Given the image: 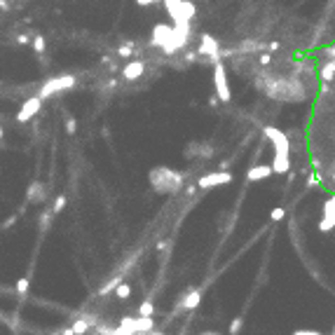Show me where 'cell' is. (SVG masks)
<instances>
[{"instance_id": "obj_1", "label": "cell", "mask_w": 335, "mask_h": 335, "mask_svg": "<svg viewBox=\"0 0 335 335\" xmlns=\"http://www.w3.org/2000/svg\"><path fill=\"white\" fill-rule=\"evenodd\" d=\"M265 138L272 141V150H274V157H272V174H288L291 171V143H288V136L284 134L279 127H265L263 129Z\"/></svg>"}, {"instance_id": "obj_2", "label": "cell", "mask_w": 335, "mask_h": 335, "mask_svg": "<svg viewBox=\"0 0 335 335\" xmlns=\"http://www.w3.org/2000/svg\"><path fill=\"white\" fill-rule=\"evenodd\" d=\"M148 181H150V188L157 195H174L183 188V174L169 169V167H155L148 174Z\"/></svg>"}, {"instance_id": "obj_3", "label": "cell", "mask_w": 335, "mask_h": 335, "mask_svg": "<svg viewBox=\"0 0 335 335\" xmlns=\"http://www.w3.org/2000/svg\"><path fill=\"white\" fill-rule=\"evenodd\" d=\"M214 89H216V96L218 101L223 103H230L232 99V89H230V80H228V68L225 64H214Z\"/></svg>"}, {"instance_id": "obj_4", "label": "cell", "mask_w": 335, "mask_h": 335, "mask_svg": "<svg viewBox=\"0 0 335 335\" xmlns=\"http://www.w3.org/2000/svg\"><path fill=\"white\" fill-rule=\"evenodd\" d=\"M195 52L200 54V56H209L214 64H218V61H220V45H218V40H216L211 33H201L200 47H197Z\"/></svg>"}, {"instance_id": "obj_5", "label": "cell", "mask_w": 335, "mask_h": 335, "mask_svg": "<svg viewBox=\"0 0 335 335\" xmlns=\"http://www.w3.org/2000/svg\"><path fill=\"white\" fill-rule=\"evenodd\" d=\"M190 38V24H183V26H174V31H171V40H169V45L167 47H162V52L164 54H176L181 47H185V42H188Z\"/></svg>"}, {"instance_id": "obj_6", "label": "cell", "mask_w": 335, "mask_h": 335, "mask_svg": "<svg viewBox=\"0 0 335 335\" xmlns=\"http://www.w3.org/2000/svg\"><path fill=\"white\" fill-rule=\"evenodd\" d=\"M230 183H232V174H230V171H211V174H204L197 178V188L200 190L218 188V185H230Z\"/></svg>"}, {"instance_id": "obj_7", "label": "cell", "mask_w": 335, "mask_h": 335, "mask_svg": "<svg viewBox=\"0 0 335 335\" xmlns=\"http://www.w3.org/2000/svg\"><path fill=\"white\" fill-rule=\"evenodd\" d=\"M120 326L134 331L136 335H141V333H150L155 328V319L152 317H122Z\"/></svg>"}, {"instance_id": "obj_8", "label": "cell", "mask_w": 335, "mask_h": 335, "mask_svg": "<svg viewBox=\"0 0 335 335\" xmlns=\"http://www.w3.org/2000/svg\"><path fill=\"white\" fill-rule=\"evenodd\" d=\"M75 87V78L73 75H61V78H54V80H50L45 87H42L40 96H52L56 94V92H64V89H73Z\"/></svg>"}, {"instance_id": "obj_9", "label": "cell", "mask_w": 335, "mask_h": 335, "mask_svg": "<svg viewBox=\"0 0 335 335\" xmlns=\"http://www.w3.org/2000/svg\"><path fill=\"white\" fill-rule=\"evenodd\" d=\"M319 230H321V232L335 230V195L323 201V214H321V218H319Z\"/></svg>"}, {"instance_id": "obj_10", "label": "cell", "mask_w": 335, "mask_h": 335, "mask_svg": "<svg viewBox=\"0 0 335 335\" xmlns=\"http://www.w3.org/2000/svg\"><path fill=\"white\" fill-rule=\"evenodd\" d=\"M171 31H174L171 24H155L152 35H150V45L152 47H167L169 40H171Z\"/></svg>"}, {"instance_id": "obj_11", "label": "cell", "mask_w": 335, "mask_h": 335, "mask_svg": "<svg viewBox=\"0 0 335 335\" xmlns=\"http://www.w3.org/2000/svg\"><path fill=\"white\" fill-rule=\"evenodd\" d=\"M162 5L167 7V14L171 17V26L190 24V21H185V14H183V0H164Z\"/></svg>"}, {"instance_id": "obj_12", "label": "cell", "mask_w": 335, "mask_h": 335, "mask_svg": "<svg viewBox=\"0 0 335 335\" xmlns=\"http://www.w3.org/2000/svg\"><path fill=\"white\" fill-rule=\"evenodd\" d=\"M143 73H146V64H143L141 59H132V61H127L124 68H122V78H124L127 82L141 80Z\"/></svg>"}, {"instance_id": "obj_13", "label": "cell", "mask_w": 335, "mask_h": 335, "mask_svg": "<svg viewBox=\"0 0 335 335\" xmlns=\"http://www.w3.org/2000/svg\"><path fill=\"white\" fill-rule=\"evenodd\" d=\"M40 106H42L40 96H33V99H28L26 103L21 106V110H19L17 120H19V122H28L31 117H33V115H38V113H40Z\"/></svg>"}, {"instance_id": "obj_14", "label": "cell", "mask_w": 335, "mask_h": 335, "mask_svg": "<svg viewBox=\"0 0 335 335\" xmlns=\"http://www.w3.org/2000/svg\"><path fill=\"white\" fill-rule=\"evenodd\" d=\"M201 302V291L200 288H188L185 293H183V298H181V302H178V309H195L200 307Z\"/></svg>"}, {"instance_id": "obj_15", "label": "cell", "mask_w": 335, "mask_h": 335, "mask_svg": "<svg viewBox=\"0 0 335 335\" xmlns=\"http://www.w3.org/2000/svg\"><path fill=\"white\" fill-rule=\"evenodd\" d=\"M183 155H185V157H197V155H200L201 160H209V157L214 155V148L209 146V143H188V148H185Z\"/></svg>"}, {"instance_id": "obj_16", "label": "cell", "mask_w": 335, "mask_h": 335, "mask_svg": "<svg viewBox=\"0 0 335 335\" xmlns=\"http://www.w3.org/2000/svg\"><path fill=\"white\" fill-rule=\"evenodd\" d=\"M269 176H272V167L269 164H253L246 171V181H251V183H255V181H268Z\"/></svg>"}, {"instance_id": "obj_17", "label": "cell", "mask_w": 335, "mask_h": 335, "mask_svg": "<svg viewBox=\"0 0 335 335\" xmlns=\"http://www.w3.org/2000/svg\"><path fill=\"white\" fill-rule=\"evenodd\" d=\"M319 75H321V80L323 82H331L335 78V61L331 59L328 64H323L321 66V70H319Z\"/></svg>"}, {"instance_id": "obj_18", "label": "cell", "mask_w": 335, "mask_h": 335, "mask_svg": "<svg viewBox=\"0 0 335 335\" xmlns=\"http://www.w3.org/2000/svg\"><path fill=\"white\" fill-rule=\"evenodd\" d=\"M99 333L101 335H136L134 331H129L124 326H117V328H99Z\"/></svg>"}, {"instance_id": "obj_19", "label": "cell", "mask_w": 335, "mask_h": 335, "mask_svg": "<svg viewBox=\"0 0 335 335\" xmlns=\"http://www.w3.org/2000/svg\"><path fill=\"white\" fill-rule=\"evenodd\" d=\"M152 314H155L152 300H143V302L138 305V317H152Z\"/></svg>"}, {"instance_id": "obj_20", "label": "cell", "mask_w": 335, "mask_h": 335, "mask_svg": "<svg viewBox=\"0 0 335 335\" xmlns=\"http://www.w3.org/2000/svg\"><path fill=\"white\" fill-rule=\"evenodd\" d=\"M183 14H185V21H192L195 14H197V7L192 0H183Z\"/></svg>"}, {"instance_id": "obj_21", "label": "cell", "mask_w": 335, "mask_h": 335, "mask_svg": "<svg viewBox=\"0 0 335 335\" xmlns=\"http://www.w3.org/2000/svg\"><path fill=\"white\" fill-rule=\"evenodd\" d=\"M70 331H73V335H84L89 331V321H87V319H78V321L73 323Z\"/></svg>"}, {"instance_id": "obj_22", "label": "cell", "mask_w": 335, "mask_h": 335, "mask_svg": "<svg viewBox=\"0 0 335 335\" xmlns=\"http://www.w3.org/2000/svg\"><path fill=\"white\" fill-rule=\"evenodd\" d=\"M129 295H132V286H129L127 282H122L120 286L115 288V298H120V300H127Z\"/></svg>"}, {"instance_id": "obj_23", "label": "cell", "mask_w": 335, "mask_h": 335, "mask_svg": "<svg viewBox=\"0 0 335 335\" xmlns=\"http://www.w3.org/2000/svg\"><path fill=\"white\" fill-rule=\"evenodd\" d=\"M286 218V209L284 206H277V209H272V214H269V220H274V223H279Z\"/></svg>"}, {"instance_id": "obj_24", "label": "cell", "mask_w": 335, "mask_h": 335, "mask_svg": "<svg viewBox=\"0 0 335 335\" xmlns=\"http://www.w3.org/2000/svg\"><path fill=\"white\" fill-rule=\"evenodd\" d=\"M134 54V45L132 42H127V45H122L120 50H117V56H122V59H129Z\"/></svg>"}, {"instance_id": "obj_25", "label": "cell", "mask_w": 335, "mask_h": 335, "mask_svg": "<svg viewBox=\"0 0 335 335\" xmlns=\"http://www.w3.org/2000/svg\"><path fill=\"white\" fill-rule=\"evenodd\" d=\"M241 326H244V319L237 317V319L232 321V326H230V335H239L241 333Z\"/></svg>"}, {"instance_id": "obj_26", "label": "cell", "mask_w": 335, "mask_h": 335, "mask_svg": "<svg viewBox=\"0 0 335 335\" xmlns=\"http://www.w3.org/2000/svg\"><path fill=\"white\" fill-rule=\"evenodd\" d=\"M64 209H66V197L61 195V197L54 200V214H59V211H64Z\"/></svg>"}, {"instance_id": "obj_27", "label": "cell", "mask_w": 335, "mask_h": 335, "mask_svg": "<svg viewBox=\"0 0 335 335\" xmlns=\"http://www.w3.org/2000/svg\"><path fill=\"white\" fill-rule=\"evenodd\" d=\"M14 288H17V293H26V291H28V279H26V277H21V279L17 282Z\"/></svg>"}, {"instance_id": "obj_28", "label": "cell", "mask_w": 335, "mask_h": 335, "mask_svg": "<svg viewBox=\"0 0 335 335\" xmlns=\"http://www.w3.org/2000/svg\"><path fill=\"white\" fill-rule=\"evenodd\" d=\"M33 47H35V52H45V38L38 35V38L33 40Z\"/></svg>"}, {"instance_id": "obj_29", "label": "cell", "mask_w": 335, "mask_h": 335, "mask_svg": "<svg viewBox=\"0 0 335 335\" xmlns=\"http://www.w3.org/2000/svg\"><path fill=\"white\" fill-rule=\"evenodd\" d=\"M258 61H260V66H268L269 61H272V54H269V52H260Z\"/></svg>"}, {"instance_id": "obj_30", "label": "cell", "mask_w": 335, "mask_h": 335, "mask_svg": "<svg viewBox=\"0 0 335 335\" xmlns=\"http://www.w3.org/2000/svg\"><path fill=\"white\" fill-rule=\"evenodd\" d=\"M75 124H78L75 117H70V115H68V120H66V132H68V134H75Z\"/></svg>"}, {"instance_id": "obj_31", "label": "cell", "mask_w": 335, "mask_h": 335, "mask_svg": "<svg viewBox=\"0 0 335 335\" xmlns=\"http://www.w3.org/2000/svg\"><path fill=\"white\" fill-rule=\"evenodd\" d=\"M197 59H200V54L197 52H185V61H188V64H195Z\"/></svg>"}, {"instance_id": "obj_32", "label": "cell", "mask_w": 335, "mask_h": 335, "mask_svg": "<svg viewBox=\"0 0 335 335\" xmlns=\"http://www.w3.org/2000/svg\"><path fill=\"white\" fill-rule=\"evenodd\" d=\"M293 335H323L319 331H293Z\"/></svg>"}, {"instance_id": "obj_33", "label": "cell", "mask_w": 335, "mask_h": 335, "mask_svg": "<svg viewBox=\"0 0 335 335\" xmlns=\"http://www.w3.org/2000/svg\"><path fill=\"white\" fill-rule=\"evenodd\" d=\"M309 188H317V185H319V183H317V174H312L309 176V183H307Z\"/></svg>"}, {"instance_id": "obj_34", "label": "cell", "mask_w": 335, "mask_h": 335, "mask_svg": "<svg viewBox=\"0 0 335 335\" xmlns=\"http://www.w3.org/2000/svg\"><path fill=\"white\" fill-rule=\"evenodd\" d=\"M136 5H141V7H148V5H152V0H136Z\"/></svg>"}, {"instance_id": "obj_35", "label": "cell", "mask_w": 335, "mask_h": 335, "mask_svg": "<svg viewBox=\"0 0 335 335\" xmlns=\"http://www.w3.org/2000/svg\"><path fill=\"white\" fill-rule=\"evenodd\" d=\"M265 50H269V52H274V50H279V42H272V45H268Z\"/></svg>"}, {"instance_id": "obj_36", "label": "cell", "mask_w": 335, "mask_h": 335, "mask_svg": "<svg viewBox=\"0 0 335 335\" xmlns=\"http://www.w3.org/2000/svg\"><path fill=\"white\" fill-rule=\"evenodd\" d=\"M331 92V84L328 82H323V87H321V94H328Z\"/></svg>"}, {"instance_id": "obj_37", "label": "cell", "mask_w": 335, "mask_h": 335, "mask_svg": "<svg viewBox=\"0 0 335 335\" xmlns=\"http://www.w3.org/2000/svg\"><path fill=\"white\" fill-rule=\"evenodd\" d=\"M195 190H197V183H195V185H188V188H185V192H188V195H195Z\"/></svg>"}, {"instance_id": "obj_38", "label": "cell", "mask_w": 335, "mask_h": 335, "mask_svg": "<svg viewBox=\"0 0 335 335\" xmlns=\"http://www.w3.org/2000/svg\"><path fill=\"white\" fill-rule=\"evenodd\" d=\"M326 54H328V56H331V59L335 61V47H328V50H326Z\"/></svg>"}, {"instance_id": "obj_39", "label": "cell", "mask_w": 335, "mask_h": 335, "mask_svg": "<svg viewBox=\"0 0 335 335\" xmlns=\"http://www.w3.org/2000/svg\"><path fill=\"white\" fill-rule=\"evenodd\" d=\"M209 103H211V106H218V96H211V99H209Z\"/></svg>"}, {"instance_id": "obj_40", "label": "cell", "mask_w": 335, "mask_h": 335, "mask_svg": "<svg viewBox=\"0 0 335 335\" xmlns=\"http://www.w3.org/2000/svg\"><path fill=\"white\" fill-rule=\"evenodd\" d=\"M155 2H164V0H152V5H155Z\"/></svg>"}, {"instance_id": "obj_41", "label": "cell", "mask_w": 335, "mask_h": 335, "mask_svg": "<svg viewBox=\"0 0 335 335\" xmlns=\"http://www.w3.org/2000/svg\"><path fill=\"white\" fill-rule=\"evenodd\" d=\"M333 190H335V174H333Z\"/></svg>"}, {"instance_id": "obj_42", "label": "cell", "mask_w": 335, "mask_h": 335, "mask_svg": "<svg viewBox=\"0 0 335 335\" xmlns=\"http://www.w3.org/2000/svg\"><path fill=\"white\" fill-rule=\"evenodd\" d=\"M0 138H2V127H0Z\"/></svg>"}, {"instance_id": "obj_43", "label": "cell", "mask_w": 335, "mask_h": 335, "mask_svg": "<svg viewBox=\"0 0 335 335\" xmlns=\"http://www.w3.org/2000/svg\"><path fill=\"white\" fill-rule=\"evenodd\" d=\"M201 335H216V333H201Z\"/></svg>"}, {"instance_id": "obj_44", "label": "cell", "mask_w": 335, "mask_h": 335, "mask_svg": "<svg viewBox=\"0 0 335 335\" xmlns=\"http://www.w3.org/2000/svg\"><path fill=\"white\" fill-rule=\"evenodd\" d=\"M333 335H335V328H333Z\"/></svg>"}]
</instances>
